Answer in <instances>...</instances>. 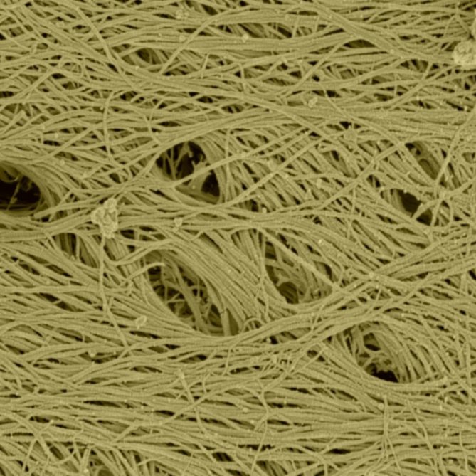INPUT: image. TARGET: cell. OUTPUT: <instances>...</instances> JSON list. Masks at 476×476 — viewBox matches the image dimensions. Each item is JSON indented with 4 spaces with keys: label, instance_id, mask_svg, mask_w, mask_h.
Returning a JSON list of instances; mask_svg holds the SVG:
<instances>
[{
    "label": "cell",
    "instance_id": "6da1fadb",
    "mask_svg": "<svg viewBox=\"0 0 476 476\" xmlns=\"http://www.w3.org/2000/svg\"><path fill=\"white\" fill-rule=\"evenodd\" d=\"M92 221L98 224L105 236L111 238L117 228V211L116 201L108 200L104 207L96 209Z\"/></svg>",
    "mask_w": 476,
    "mask_h": 476
},
{
    "label": "cell",
    "instance_id": "3957f363",
    "mask_svg": "<svg viewBox=\"0 0 476 476\" xmlns=\"http://www.w3.org/2000/svg\"><path fill=\"white\" fill-rule=\"evenodd\" d=\"M475 26H476V21H475ZM474 32H475V36H476V27L475 29L474 30Z\"/></svg>",
    "mask_w": 476,
    "mask_h": 476
},
{
    "label": "cell",
    "instance_id": "7a4b0ae2",
    "mask_svg": "<svg viewBox=\"0 0 476 476\" xmlns=\"http://www.w3.org/2000/svg\"><path fill=\"white\" fill-rule=\"evenodd\" d=\"M453 58L457 65H476V43L472 41L460 42L455 48Z\"/></svg>",
    "mask_w": 476,
    "mask_h": 476
}]
</instances>
